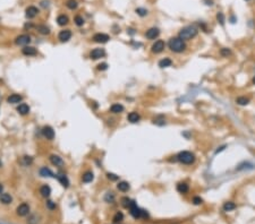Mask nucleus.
Masks as SVG:
<instances>
[{
  "instance_id": "nucleus-1",
  "label": "nucleus",
  "mask_w": 255,
  "mask_h": 224,
  "mask_svg": "<svg viewBox=\"0 0 255 224\" xmlns=\"http://www.w3.org/2000/svg\"><path fill=\"white\" fill-rule=\"evenodd\" d=\"M197 33H199L197 27L194 26V25H189V26H186V27L180 30L179 34H178V37H180L183 41H188L194 39L197 35Z\"/></svg>"
},
{
  "instance_id": "nucleus-2",
  "label": "nucleus",
  "mask_w": 255,
  "mask_h": 224,
  "mask_svg": "<svg viewBox=\"0 0 255 224\" xmlns=\"http://www.w3.org/2000/svg\"><path fill=\"white\" fill-rule=\"evenodd\" d=\"M168 47L172 52L176 53H180V52L185 51L186 49V44L180 37H171L169 42H168Z\"/></svg>"
},
{
  "instance_id": "nucleus-3",
  "label": "nucleus",
  "mask_w": 255,
  "mask_h": 224,
  "mask_svg": "<svg viewBox=\"0 0 255 224\" xmlns=\"http://www.w3.org/2000/svg\"><path fill=\"white\" fill-rule=\"evenodd\" d=\"M177 160L179 161L180 163L185 164V165H191V164H193L195 162L196 157H195V155H194L192 152H189V151H183V152H180L179 154L177 155Z\"/></svg>"
},
{
  "instance_id": "nucleus-4",
  "label": "nucleus",
  "mask_w": 255,
  "mask_h": 224,
  "mask_svg": "<svg viewBox=\"0 0 255 224\" xmlns=\"http://www.w3.org/2000/svg\"><path fill=\"white\" fill-rule=\"evenodd\" d=\"M164 48H166V43H164V41L158 40V41H156V42L153 43L151 50H152V52H153V53H160V52L163 51Z\"/></svg>"
},
{
  "instance_id": "nucleus-5",
  "label": "nucleus",
  "mask_w": 255,
  "mask_h": 224,
  "mask_svg": "<svg viewBox=\"0 0 255 224\" xmlns=\"http://www.w3.org/2000/svg\"><path fill=\"white\" fill-rule=\"evenodd\" d=\"M16 213L18 216H26L28 215V213H30V205L26 204V203H23V204H20L18 207H17L16 209Z\"/></svg>"
},
{
  "instance_id": "nucleus-6",
  "label": "nucleus",
  "mask_w": 255,
  "mask_h": 224,
  "mask_svg": "<svg viewBox=\"0 0 255 224\" xmlns=\"http://www.w3.org/2000/svg\"><path fill=\"white\" fill-rule=\"evenodd\" d=\"M31 42V37H30V35H27V34H22V35L17 36L16 40H15V43L17 44V45H26V44H28Z\"/></svg>"
},
{
  "instance_id": "nucleus-7",
  "label": "nucleus",
  "mask_w": 255,
  "mask_h": 224,
  "mask_svg": "<svg viewBox=\"0 0 255 224\" xmlns=\"http://www.w3.org/2000/svg\"><path fill=\"white\" fill-rule=\"evenodd\" d=\"M106 56V52H104L103 49H94L92 50V52L90 53V57H91L93 60H96V59H100V58H103Z\"/></svg>"
},
{
  "instance_id": "nucleus-8",
  "label": "nucleus",
  "mask_w": 255,
  "mask_h": 224,
  "mask_svg": "<svg viewBox=\"0 0 255 224\" xmlns=\"http://www.w3.org/2000/svg\"><path fill=\"white\" fill-rule=\"evenodd\" d=\"M93 40L95 41L96 43H107L108 41L110 40L109 35L104 34V33H98L93 36Z\"/></svg>"
},
{
  "instance_id": "nucleus-9",
  "label": "nucleus",
  "mask_w": 255,
  "mask_h": 224,
  "mask_svg": "<svg viewBox=\"0 0 255 224\" xmlns=\"http://www.w3.org/2000/svg\"><path fill=\"white\" fill-rule=\"evenodd\" d=\"M159 34H160L159 28L152 27V28H150V30H148V31H146V33H145V36L148 37L149 40H154V39H156V37L159 36Z\"/></svg>"
},
{
  "instance_id": "nucleus-10",
  "label": "nucleus",
  "mask_w": 255,
  "mask_h": 224,
  "mask_svg": "<svg viewBox=\"0 0 255 224\" xmlns=\"http://www.w3.org/2000/svg\"><path fill=\"white\" fill-rule=\"evenodd\" d=\"M42 134H43V136L49 140H52L55 138V130H53L51 127H49V126H47V127H44V128L42 129Z\"/></svg>"
},
{
  "instance_id": "nucleus-11",
  "label": "nucleus",
  "mask_w": 255,
  "mask_h": 224,
  "mask_svg": "<svg viewBox=\"0 0 255 224\" xmlns=\"http://www.w3.org/2000/svg\"><path fill=\"white\" fill-rule=\"evenodd\" d=\"M49 160H50L51 164L56 165V166H63V165H64V161H63V159H61L60 156H58V155H55V154H52V155H50Z\"/></svg>"
},
{
  "instance_id": "nucleus-12",
  "label": "nucleus",
  "mask_w": 255,
  "mask_h": 224,
  "mask_svg": "<svg viewBox=\"0 0 255 224\" xmlns=\"http://www.w3.org/2000/svg\"><path fill=\"white\" fill-rule=\"evenodd\" d=\"M70 37H72V32H70L69 30H64V31H61V32L59 33V35H58V39H59L61 42H67Z\"/></svg>"
},
{
  "instance_id": "nucleus-13",
  "label": "nucleus",
  "mask_w": 255,
  "mask_h": 224,
  "mask_svg": "<svg viewBox=\"0 0 255 224\" xmlns=\"http://www.w3.org/2000/svg\"><path fill=\"white\" fill-rule=\"evenodd\" d=\"M26 12L25 15H26L27 18H34L39 14V9L36 8V7H34V6H30V7L26 8V12Z\"/></svg>"
},
{
  "instance_id": "nucleus-14",
  "label": "nucleus",
  "mask_w": 255,
  "mask_h": 224,
  "mask_svg": "<svg viewBox=\"0 0 255 224\" xmlns=\"http://www.w3.org/2000/svg\"><path fill=\"white\" fill-rule=\"evenodd\" d=\"M140 119H141V117L137 112H131V113L127 116V120L129 121V122H132V124H136V122H138Z\"/></svg>"
},
{
  "instance_id": "nucleus-15",
  "label": "nucleus",
  "mask_w": 255,
  "mask_h": 224,
  "mask_svg": "<svg viewBox=\"0 0 255 224\" xmlns=\"http://www.w3.org/2000/svg\"><path fill=\"white\" fill-rule=\"evenodd\" d=\"M22 52H23V54H25V56H36L38 54V51H36L35 48H33V47H25L23 50H22Z\"/></svg>"
},
{
  "instance_id": "nucleus-16",
  "label": "nucleus",
  "mask_w": 255,
  "mask_h": 224,
  "mask_svg": "<svg viewBox=\"0 0 255 224\" xmlns=\"http://www.w3.org/2000/svg\"><path fill=\"white\" fill-rule=\"evenodd\" d=\"M22 100H23V97H22L20 94H12V95L7 99V102H8V103H12V104H16V103H20Z\"/></svg>"
},
{
  "instance_id": "nucleus-17",
  "label": "nucleus",
  "mask_w": 255,
  "mask_h": 224,
  "mask_svg": "<svg viewBox=\"0 0 255 224\" xmlns=\"http://www.w3.org/2000/svg\"><path fill=\"white\" fill-rule=\"evenodd\" d=\"M17 111H18V113H20V114H22V116H25V114H27L28 112H30V107H28L27 104L22 103V104H20V105L17 107Z\"/></svg>"
},
{
  "instance_id": "nucleus-18",
  "label": "nucleus",
  "mask_w": 255,
  "mask_h": 224,
  "mask_svg": "<svg viewBox=\"0 0 255 224\" xmlns=\"http://www.w3.org/2000/svg\"><path fill=\"white\" fill-rule=\"evenodd\" d=\"M188 190H189V187L186 182H179L177 184V191L180 194H187Z\"/></svg>"
},
{
  "instance_id": "nucleus-19",
  "label": "nucleus",
  "mask_w": 255,
  "mask_h": 224,
  "mask_svg": "<svg viewBox=\"0 0 255 224\" xmlns=\"http://www.w3.org/2000/svg\"><path fill=\"white\" fill-rule=\"evenodd\" d=\"M13 201V197L9 194H1L0 195V203L5 205H8Z\"/></svg>"
},
{
  "instance_id": "nucleus-20",
  "label": "nucleus",
  "mask_w": 255,
  "mask_h": 224,
  "mask_svg": "<svg viewBox=\"0 0 255 224\" xmlns=\"http://www.w3.org/2000/svg\"><path fill=\"white\" fill-rule=\"evenodd\" d=\"M117 188H118V190H119V191L126 192V191H128V190H129L131 186H129V184H128V182H126V181H120L119 184H117Z\"/></svg>"
},
{
  "instance_id": "nucleus-21",
  "label": "nucleus",
  "mask_w": 255,
  "mask_h": 224,
  "mask_svg": "<svg viewBox=\"0 0 255 224\" xmlns=\"http://www.w3.org/2000/svg\"><path fill=\"white\" fill-rule=\"evenodd\" d=\"M40 194H41V196L49 197L50 196V194H51V188L49 187L48 184H44V186H42L40 188Z\"/></svg>"
},
{
  "instance_id": "nucleus-22",
  "label": "nucleus",
  "mask_w": 255,
  "mask_h": 224,
  "mask_svg": "<svg viewBox=\"0 0 255 224\" xmlns=\"http://www.w3.org/2000/svg\"><path fill=\"white\" fill-rule=\"evenodd\" d=\"M110 111L112 113H121L124 111V107L119 103H115L110 107Z\"/></svg>"
},
{
  "instance_id": "nucleus-23",
  "label": "nucleus",
  "mask_w": 255,
  "mask_h": 224,
  "mask_svg": "<svg viewBox=\"0 0 255 224\" xmlns=\"http://www.w3.org/2000/svg\"><path fill=\"white\" fill-rule=\"evenodd\" d=\"M171 65H172V61H171V59H169V58H164V59H161V60L159 61V67L160 68L170 67Z\"/></svg>"
},
{
  "instance_id": "nucleus-24",
  "label": "nucleus",
  "mask_w": 255,
  "mask_h": 224,
  "mask_svg": "<svg viewBox=\"0 0 255 224\" xmlns=\"http://www.w3.org/2000/svg\"><path fill=\"white\" fill-rule=\"evenodd\" d=\"M93 178H94L93 173H92L91 171H88V172H85L83 174L82 180H83V182H85V184H88V182H91V181L93 180Z\"/></svg>"
},
{
  "instance_id": "nucleus-25",
  "label": "nucleus",
  "mask_w": 255,
  "mask_h": 224,
  "mask_svg": "<svg viewBox=\"0 0 255 224\" xmlns=\"http://www.w3.org/2000/svg\"><path fill=\"white\" fill-rule=\"evenodd\" d=\"M236 103L238 104V105H247V104L250 103V99L246 97V96H238L236 99Z\"/></svg>"
},
{
  "instance_id": "nucleus-26",
  "label": "nucleus",
  "mask_w": 255,
  "mask_h": 224,
  "mask_svg": "<svg viewBox=\"0 0 255 224\" xmlns=\"http://www.w3.org/2000/svg\"><path fill=\"white\" fill-rule=\"evenodd\" d=\"M32 162H33V159L32 157H30V156H23L20 161V163L22 164V165H24V166H28V165H31Z\"/></svg>"
},
{
  "instance_id": "nucleus-27",
  "label": "nucleus",
  "mask_w": 255,
  "mask_h": 224,
  "mask_svg": "<svg viewBox=\"0 0 255 224\" xmlns=\"http://www.w3.org/2000/svg\"><path fill=\"white\" fill-rule=\"evenodd\" d=\"M57 23L60 26H65L68 23V17L66 15H59V16L57 17Z\"/></svg>"
},
{
  "instance_id": "nucleus-28",
  "label": "nucleus",
  "mask_w": 255,
  "mask_h": 224,
  "mask_svg": "<svg viewBox=\"0 0 255 224\" xmlns=\"http://www.w3.org/2000/svg\"><path fill=\"white\" fill-rule=\"evenodd\" d=\"M235 208H236V204L235 203H232V201H227V203H224V205H223V209H224L226 212L234 211Z\"/></svg>"
},
{
  "instance_id": "nucleus-29",
  "label": "nucleus",
  "mask_w": 255,
  "mask_h": 224,
  "mask_svg": "<svg viewBox=\"0 0 255 224\" xmlns=\"http://www.w3.org/2000/svg\"><path fill=\"white\" fill-rule=\"evenodd\" d=\"M66 6H67L69 9L74 10V9L77 8L78 4H77V1H76V0H67V2H66Z\"/></svg>"
},
{
  "instance_id": "nucleus-30",
  "label": "nucleus",
  "mask_w": 255,
  "mask_h": 224,
  "mask_svg": "<svg viewBox=\"0 0 255 224\" xmlns=\"http://www.w3.org/2000/svg\"><path fill=\"white\" fill-rule=\"evenodd\" d=\"M38 31L41 33V34H44V35H48L49 33H50V30H49V27H47V26H44V25H39L38 26Z\"/></svg>"
},
{
  "instance_id": "nucleus-31",
  "label": "nucleus",
  "mask_w": 255,
  "mask_h": 224,
  "mask_svg": "<svg viewBox=\"0 0 255 224\" xmlns=\"http://www.w3.org/2000/svg\"><path fill=\"white\" fill-rule=\"evenodd\" d=\"M124 219V214L121 212H118L116 213V215L113 216V219H112V222L113 223H119V222H121Z\"/></svg>"
},
{
  "instance_id": "nucleus-32",
  "label": "nucleus",
  "mask_w": 255,
  "mask_h": 224,
  "mask_svg": "<svg viewBox=\"0 0 255 224\" xmlns=\"http://www.w3.org/2000/svg\"><path fill=\"white\" fill-rule=\"evenodd\" d=\"M231 50L230 49H228V48H222L221 50H220V54L222 57H224V58H228V57H230L231 56Z\"/></svg>"
},
{
  "instance_id": "nucleus-33",
  "label": "nucleus",
  "mask_w": 255,
  "mask_h": 224,
  "mask_svg": "<svg viewBox=\"0 0 255 224\" xmlns=\"http://www.w3.org/2000/svg\"><path fill=\"white\" fill-rule=\"evenodd\" d=\"M40 174L42 177H53V173L49 170V169H47V168H43V169H41L40 170Z\"/></svg>"
},
{
  "instance_id": "nucleus-34",
  "label": "nucleus",
  "mask_w": 255,
  "mask_h": 224,
  "mask_svg": "<svg viewBox=\"0 0 255 224\" xmlns=\"http://www.w3.org/2000/svg\"><path fill=\"white\" fill-rule=\"evenodd\" d=\"M58 180L60 181V184H63L64 187H68V184H69V181H68V179L65 176H59V177H58Z\"/></svg>"
},
{
  "instance_id": "nucleus-35",
  "label": "nucleus",
  "mask_w": 255,
  "mask_h": 224,
  "mask_svg": "<svg viewBox=\"0 0 255 224\" xmlns=\"http://www.w3.org/2000/svg\"><path fill=\"white\" fill-rule=\"evenodd\" d=\"M217 19H218V22H219L221 25L224 24V20H226V18H224V15H223V12H219L218 14H217Z\"/></svg>"
},
{
  "instance_id": "nucleus-36",
  "label": "nucleus",
  "mask_w": 255,
  "mask_h": 224,
  "mask_svg": "<svg viewBox=\"0 0 255 224\" xmlns=\"http://www.w3.org/2000/svg\"><path fill=\"white\" fill-rule=\"evenodd\" d=\"M74 20H75V24L77 25V26H82V25L84 24V19L82 16H76Z\"/></svg>"
},
{
  "instance_id": "nucleus-37",
  "label": "nucleus",
  "mask_w": 255,
  "mask_h": 224,
  "mask_svg": "<svg viewBox=\"0 0 255 224\" xmlns=\"http://www.w3.org/2000/svg\"><path fill=\"white\" fill-rule=\"evenodd\" d=\"M131 201L132 200L129 199L128 197H124V198H121V203H123V205L125 206V207H129V205H131Z\"/></svg>"
},
{
  "instance_id": "nucleus-38",
  "label": "nucleus",
  "mask_w": 255,
  "mask_h": 224,
  "mask_svg": "<svg viewBox=\"0 0 255 224\" xmlns=\"http://www.w3.org/2000/svg\"><path fill=\"white\" fill-rule=\"evenodd\" d=\"M27 224H38V217L35 215H32L28 217Z\"/></svg>"
},
{
  "instance_id": "nucleus-39",
  "label": "nucleus",
  "mask_w": 255,
  "mask_h": 224,
  "mask_svg": "<svg viewBox=\"0 0 255 224\" xmlns=\"http://www.w3.org/2000/svg\"><path fill=\"white\" fill-rule=\"evenodd\" d=\"M136 12H137L140 16H145V15H148V10L144 8H137L136 9Z\"/></svg>"
},
{
  "instance_id": "nucleus-40",
  "label": "nucleus",
  "mask_w": 255,
  "mask_h": 224,
  "mask_svg": "<svg viewBox=\"0 0 255 224\" xmlns=\"http://www.w3.org/2000/svg\"><path fill=\"white\" fill-rule=\"evenodd\" d=\"M106 200L109 201V203H112V201L115 200V196H113V194H112V192H108L107 196H106Z\"/></svg>"
},
{
  "instance_id": "nucleus-41",
  "label": "nucleus",
  "mask_w": 255,
  "mask_h": 224,
  "mask_svg": "<svg viewBox=\"0 0 255 224\" xmlns=\"http://www.w3.org/2000/svg\"><path fill=\"white\" fill-rule=\"evenodd\" d=\"M47 207H48L49 209H55V208H56V203H53L52 200H48V201H47Z\"/></svg>"
},
{
  "instance_id": "nucleus-42",
  "label": "nucleus",
  "mask_w": 255,
  "mask_h": 224,
  "mask_svg": "<svg viewBox=\"0 0 255 224\" xmlns=\"http://www.w3.org/2000/svg\"><path fill=\"white\" fill-rule=\"evenodd\" d=\"M202 201H203V200H202L201 197H194V198H193V203H194L195 205L202 204Z\"/></svg>"
},
{
  "instance_id": "nucleus-43",
  "label": "nucleus",
  "mask_w": 255,
  "mask_h": 224,
  "mask_svg": "<svg viewBox=\"0 0 255 224\" xmlns=\"http://www.w3.org/2000/svg\"><path fill=\"white\" fill-rule=\"evenodd\" d=\"M108 68V65L104 62V64H100L99 66H98V69L99 70H106V69Z\"/></svg>"
},
{
  "instance_id": "nucleus-44",
  "label": "nucleus",
  "mask_w": 255,
  "mask_h": 224,
  "mask_svg": "<svg viewBox=\"0 0 255 224\" xmlns=\"http://www.w3.org/2000/svg\"><path fill=\"white\" fill-rule=\"evenodd\" d=\"M108 178L110 179V180H118V177L116 176V174H113V173H108Z\"/></svg>"
},
{
  "instance_id": "nucleus-45",
  "label": "nucleus",
  "mask_w": 255,
  "mask_h": 224,
  "mask_svg": "<svg viewBox=\"0 0 255 224\" xmlns=\"http://www.w3.org/2000/svg\"><path fill=\"white\" fill-rule=\"evenodd\" d=\"M2 190H4V186H2V184H0V195L2 194Z\"/></svg>"
},
{
  "instance_id": "nucleus-46",
  "label": "nucleus",
  "mask_w": 255,
  "mask_h": 224,
  "mask_svg": "<svg viewBox=\"0 0 255 224\" xmlns=\"http://www.w3.org/2000/svg\"><path fill=\"white\" fill-rule=\"evenodd\" d=\"M252 82H253V84H254V85H255V76H254V77H253V79H252Z\"/></svg>"
},
{
  "instance_id": "nucleus-47",
  "label": "nucleus",
  "mask_w": 255,
  "mask_h": 224,
  "mask_svg": "<svg viewBox=\"0 0 255 224\" xmlns=\"http://www.w3.org/2000/svg\"><path fill=\"white\" fill-rule=\"evenodd\" d=\"M1 165H2V163H1V161H0V168H1Z\"/></svg>"
},
{
  "instance_id": "nucleus-48",
  "label": "nucleus",
  "mask_w": 255,
  "mask_h": 224,
  "mask_svg": "<svg viewBox=\"0 0 255 224\" xmlns=\"http://www.w3.org/2000/svg\"><path fill=\"white\" fill-rule=\"evenodd\" d=\"M246 1H248V0H246Z\"/></svg>"
}]
</instances>
